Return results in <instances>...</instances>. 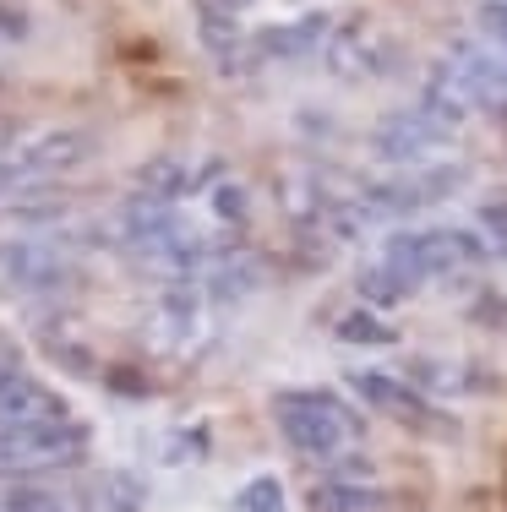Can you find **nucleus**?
<instances>
[{"instance_id":"nucleus-1","label":"nucleus","mask_w":507,"mask_h":512,"mask_svg":"<svg viewBox=\"0 0 507 512\" xmlns=\"http://www.w3.org/2000/svg\"><path fill=\"white\" fill-rule=\"evenodd\" d=\"M464 186H469L464 164H442V158H431V164H409V169H393V175L366 180V186H360V213H371V218H415V213H426V207L458 197Z\"/></svg>"},{"instance_id":"nucleus-2","label":"nucleus","mask_w":507,"mask_h":512,"mask_svg":"<svg viewBox=\"0 0 507 512\" xmlns=\"http://www.w3.org/2000/svg\"><path fill=\"white\" fill-rule=\"evenodd\" d=\"M322 60H328V71L338 82H382L398 71L404 44H398L377 17H344V22H333L328 39H322Z\"/></svg>"},{"instance_id":"nucleus-3","label":"nucleus","mask_w":507,"mask_h":512,"mask_svg":"<svg viewBox=\"0 0 507 512\" xmlns=\"http://www.w3.org/2000/svg\"><path fill=\"white\" fill-rule=\"evenodd\" d=\"M453 137L458 131H448L442 120H431L420 104H409V109H393V115H382L377 126H371L366 148H371L377 164L409 169V164H431V158H442L453 148Z\"/></svg>"},{"instance_id":"nucleus-4","label":"nucleus","mask_w":507,"mask_h":512,"mask_svg":"<svg viewBox=\"0 0 507 512\" xmlns=\"http://www.w3.org/2000/svg\"><path fill=\"white\" fill-rule=\"evenodd\" d=\"M388 262L398 273H409L420 284V278H437V273H453V267H469L486 256L480 246V235H469V229H404V235L388 240Z\"/></svg>"},{"instance_id":"nucleus-5","label":"nucleus","mask_w":507,"mask_h":512,"mask_svg":"<svg viewBox=\"0 0 507 512\" xmlns=\"http://www.w3.org/2000/svg\"><path fill=\"white\" fill-rule=\"evenodd\" d=\"M448 77L464 88V99L475 109H491V115H507V60L491 50V44L475 39H453L448 55H442Z\"/></svg>"},{"instance_id":"nucleus-6","label":"nucleus","mask_w":507,"mask_h":512,"mask_svg":"<svg viewBox=\"0 0 507 512\" xmlns=\"http://www.w3.org/2000/svg\"><path fill=\"white\" fill-rule=\"evenodd\" d=\"M284 425H289V436H295L300 447L328 453L338 436L349 431V414L338 404H328V398H300V404H284Z\"/></svg>"},{"instance_id":"nucleus-7","label":"nucleus","mask_w":507,"mask_h":512,"mask_svg":"<svg viewBox=\"0 0 507 512\" xmlns=\"http://www.w3.org/2000/svg\"><path fill=\"white\" fill-rule=\"evenodd\" d=\"M328 28H333L328 11H311V17L284 22V28H262L257 39H251V55H257V60H295V55H311V50H322Z\"/></svg>"},{"instance_id":"nucleus-8","label":"nucleus","mask_w":507,"mask_h":512,"mask_svg":"<svg viewBox=\"0 0 507 512\" xmlns=\"http://www.w3.org/2000/svg\"><path fill=\"white\" fill-rule=\"evenodd\" d=\"M213 180L219 175H197V164H191V158H148V164H142V175H137V186L148 191V197H186V191H208Z\"/></svg>"},{"instance_id":"nucleus-9","label":"nucleus","mask_w":507,"mask_h":512,"mask_svg":"<svg viewBox=\"0 0 507 512\" xmlns=\"http://www.w3.org/2000/svg\"><path fill=\"white\" fill-rule=\"evenodd\" d=\"M415 104L426 109L431 120H442L448 131H458L469 115H475V104L464 99V88H458V82L448 77V66H442V60L431 66V77H426V88H420V99H415Z\"/></svg>"},{"instance_id":"nucleus-10","label":"nucleus","mask_w":507,"mask_h":512,"mask_svg":"<svg viewBox=\"0 0 507 512\" xmlns=\"http://www.w3.org/2000/svg\"><path fill=\"white\" fill-rule=\"evenodd\" d=\"M360 289H366L371 300H382V306H388V300H404L409 289H415V278H409V273H398V267L388 262V256H382L377 267H366V273H360Z\"/></svg>"},{"instance_id":"nucleus-11","label":"nucleus","mask_w":507,"mask_h":512,"mask_svg":"<svg viewBox=\"0 0 507 512\" xmlns=\"http://www.w3.org/2000/svg\"><path fill=\"white\" fill-rule=\"evenodd\" d=\"M355 387H366V398L371 404H382L388 414H398V420H426L420 414V404L404 393V387H393V382H382V376H355Z\"/></svg>"},{"instance_id":"nucleus-12","label":"nucleus","mask_w":507,"mask_h":512,"mask_svg":"<svg viewBox=\"0 0 507 512\" xmlns=\"http://www.w3.org/2000/svg\"><path fill=\"white\" fill-rule=\"evenodd\" d=\"M475 28H480V39L507 60V0H480V6H475Z\"/></svg>"},{"instance_id":"nucleus-13","label":"nucleus","mask_w":507,"mask_h":512,"mask_svg":"<svg viewBox=\"0 0 507 512\" xmlns=\"http://www.w3.org/2000/svg\"><path fill=\"white\" fill-rule=\"evenodd\" d=\"M480 229L507 246V202H486V207H480Z\"/></svg>"},{"instance_id":"nucleus-14","label":"nucleus","mask_w":507,"mask_h":512,"mask_svg":"<svg viewBox=\"0 0 507 512\" xmlns=\"http://www.w3.org/2000/svg\"><path fill=\"white\" fill-rule=\"evenodd\" d=\"M344 338H366V344H382V338H393L388 327H377L371 316H349L344 322Z\"/></svg>"},{"instance_id":"nucleus-15","label":"nucleus","mask_w":507,"mask_h":512,"mask_svg":"<svg viewBox=\"0 0 507 512\" xmlns=\"http://www.w3.org/2000/svg\"><path fill=\"white\" fill-rule=\"evenodd\" d=\"M251 6H257V0H202V11H208V17H246Z\"/></svg>"},{"instance_id":"nucleus-16","label":"nucleus","mask_w":507,"mask_h":512,"mask_svg":"<svg viewBox=\"0 0 507 512\" xmlns=\"http://www.w3.org/2000/svg\"><path fill=\"white\" fill-rule=\"evenodd\" d=\"M480 306H486V311H480V316H486V322H497V327H507V300H502V295L480 300Z\"/></svg>"}]
</instances>
